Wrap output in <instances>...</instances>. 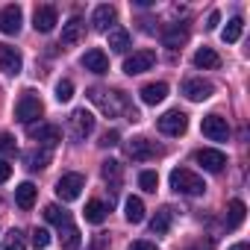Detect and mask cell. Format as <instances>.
<instances>
[{
	"label": "cell",
	"mask_w": 250,
	"mask_h": 250,
	"mask_svg": "<svg viewBox=\"0 0 250 250\" xmlns=\"http://www.w3.org/2000/svg\"><path fill=\"white\" fill-rule=\"evenodd\" d=\"M200 130H203V136L209 142H227L229 139V124L221 115H206L203 124H200Z\"/></svg>",
	"instance_id": "9c48e42d"
},
{
	"label": "cell",
	"mask_w": 250,
	"mask_h": 250,
	"mask_svg": "<svg viewBox=\"0 0 250 250\" xmlns=\"http://www.w3.org/2000/svg\"><path fill=\"white\" fill-rule=\"evenodd\" d=\"M30 241H33V247H36V250H44V247L50 244V232H47L44 227H36V229H33V238H30Z\"/></svg>",
	"instance_id": "d590c367"
},
{
	"label": "cell",
	"mask_w": 250,
	"mask_h": 250,
	"mask_svg": "<svg viewBox=\"0 0 250 250\" xmlns=\"http://www.w3.org/2000/svg\"><path fill=\"white\" fill-rule=\"evenodd\" d=\"M244 212H247V206L241 200H229V206H227V229L241 227L244 224Z\"/></svg>",
	"instance_id": "484cf974"
},
{
	"label": "cell",
	"mask_w": 250,
	"mask_h": 250,
	"mask_svg": "<svg viewBox=\"0 0 250 250\" xmlns=\"http://www.w3.org/2000/svg\"><path fill=\"white\" fill-rule=\"evenodd\" d=\"M194 65L203 68V71H215V68H221V56H218L212 47H200V50L194 53Z\"/></svg>",
	"instance_id": "603a6c76"
},
{
	"label": "cell",
	"mask_w": 250,
	"mask_h": 250,
	"mask_svg": "<svg viewBox=\"0 0 250 250\" xmlns=\"http://www.w3.org/2000/svg\"><path fill=\"white\" fill-rule=\"evenodd\" d=\"M115 6H109V3H103V6H97L94 9V15H91V24H94V30H100V33H109L112 30V24H115Z\"/></svg>",
	"instance_id": "d6986e66"
},
{
	"label": "cell",
	"mask_w": 250,
	"mask_h": 250,
	"mask_svg": "<svg viewBox=\"0 0 250 250\" xmlns=\"http://www.w3.org/2000/svg\"><path fill=\"white\" fill-rule=\"evenodd\" d=\"M218 21H221V15H218V12H212V15H209V24H206V27H209V30H215V27H218Z\"/></svg>",
	"instance_id": "b9f144b4"
},
{
	"label": "cell",
	"mask_w": 250,
	"mask_h": 250,
	"mask_svg": "<svg viewBox=\"0 0 250 250\" xmlns=\"http://www.w3.org/2000/svg\"><path fill=\"white\" fill-rule=\"evenodd\" d=\"M127 153H130L133 159L145 162V159H156V156H162V147H156V145H153L150 139L139 136V139H133V142L127 145Z\"/></svg>",
	"instance_id": "5bb4252c"
},
{
	"label": "cell",
	"mask_w": 250,
	"mask_h": 250,
	"mask_svg": "<svg viewBox=\"0 0 250 250\" xmlns=\"http://www.w3.org/2000/svg\"><path fill=\"white\" fill-rule=\"evenodd\" d=\"M91 130H94V115H91V112L77 109V112L68 118V133H71V139H74V142L88 139V136H91Z\"/></svg>",
	"instance_id": "8992f818"
},
{
	"label": "cell",
	"mask_w": 250,
	"mask_h": 250,
	"mask_svg": "<svg viewBox=\"0 0 250 250\" xmlns=\"http://www.w3.org/2000/svg\"><path fill=\"white\" fill-rule=\"evenodd\" d=\"M100 174H103V180H106V183L112 180V183L118 186L124 171H121V162H115V159H106V162H103V168H100Z\"/></svg>",
	"instance_id": "4dcf8cb0"
},
{
	"label": "cell",
	"mask_w": 250,
	"mask_h": 250,
	"mask_svg": "<svg viewBox=\"0 0 250 250\" xmlns=\"http://www.w3.org/2000/svg\"><path fill=\"white\" fill-rule=\"evenodd\" d=\"M130 33L127 30H124V27H112L109 30V47L115 50V53H127L130 50Z\"/></svg>",
	"instance_id": "7402d4cb"
},
{
	"label": "cell",
	"mask_w": 250,
	"mask_h": 250,
	"mask_svg": "<svg viewBox=\"0 0 250 250\" xmlns=\"http://www.w3.org/2000/svg\"><path fill=\"white\" fill-rule=\"evenodd\" d=\"M162 42H165V47L177 50L180 44L188 42V27H186V24H168V27L162 30Z\"/></svg>",
	"instance_id": "ac0fdd59"
},
{
	"label": "cell",
	"mask_w": 250,
	"mask_h": 250,
	"mask_svg": "<svg viewBox=\"0 0 250 250\" xmlns=\"http://www.w3.org/2000/svg\"><path fill=\"white\" fill-rule=\"evenodd\" d=\"M44 218H47L50 224H56V227H62V224H68V221H71V218H68V212H65V209H59L56 203L44 206Z\"/></svg>",
	"instance_id": "1f68e13d"
},
{
	"label": "cell",
	"mask_w": 250,
	"mask_h": 250,
	"mask_svg": "<svg viewBox=\"0 0 250 250\" xmlns=\"http://www.w3.org/2000/svg\"><path fill=\"white\" fill-rule=\"evenodd\" d=\"M24 159H27V168H30V171H39V168H47V162H50V150H30Z\"/></svg>",
	"instance_id": "f546056e"
},
{
	"label": "cell",
	"mask_w": 250,
	"mask_h": 250,
	"mask_svg": "<svg viewBox=\"0 0 250 250\" xmlns=\"http://www.w3.org/2000/svg\"><path fill=\"white\" fill-rule=\"evenodd\" d=\"M0 153H15V139L9 133H0Z\"/></svg>",
	"instance_id": "8d00e7d4"
},
{
	"label": "cell",
	"mask_w": 250,
	"mask_h": 250,
	"mask_svg": "<svg viewBox=\"0 0 250 250\" xmlns=\"http://www.w3.org/2000/svg\"><path fill=\"white\" fill-rule=\"evenodd\" d=\"M171 221H174L171 209H159V212L150 218V232H156V235H165V232L171 229Z\"/></svg>",
	"instance_id": "83f0119b"
},
{
	"label": "cell",
	"mask_w": 250,
	"mask_h": 250,
	"mask_svg": "<svg viewBox=\"0 0 250 250\" xmlns=\"http://www.w3.org/2000/svg\"><path fill=\"white\" fill-rule=\"evenodd\" d=\"M106 212H109V206H106L103 200H88L83 215H85L88 224H103V221H106Z\"/></svg>",
	"instance_id": "d4e9b609"
},
{
	"label": "cell",
	"mask_w": 250,
	"mask_h": 250,
	"mask_svg": "<svg viewBox=\"0 0 250 250\" xmlns=\"http://www.w3.org/2000/svg\"><path fill=\"white\" fill-rule=\"evenodd\" d=\"M194 162H197V165H203L209 174H218V171H224V165H227V156H224L221 150L203 147V150H197V153H194Z\"/></svg>",
	"instance_id": "9a60e30c"
},
{
	"label": "cell",
	"mask_w": 250,
	"mask_h": 250,
	"mask_svg": "<svg viewBox=\"0 0 250 250\" xmlns=\"http://www.w3.org/2000/svg\"><path fill=\"white\" fill-rule=\"evenodd\" d=\"M171 188H174L177 194L197 197V194L206 191V183H203V177H197V174L188 171V168H174V171H171Z\"/></svg>",
	"instance_id": "7a4b0ae2"
},
{
	"label": "cell",
	"mask_w": 250,
	"mask_h": 250,
	"mask_svg": "<svg viewBox=\"0 0 250 250\" xmlns=\"http://www.w3.org/2000/svg\"><path fill=\"white\" fill-rule=\"evenodd\" d=\"M127 250H159V247H156L153 241H133Z\"/></svg>",
	"instance_id": "60d3db41"
},
{
	"label": "cell",
	"mask_w": 250,
	"mask_h": 250,
	"mask_svg": "<svg viewBox=\"0 0 250 250\" xmlns=\"http://www.w3.org/2000/svg\"><path fill=\"white\" fill-rule=\"evenodd\" d=\"M42 115H44V103H42L33 91H24V94H21V100L15 103V118L30 127V124H33L36 118H42Z\"/></svg>",
	"instance_id": "3957f363"
},
{
	"label": "cell",
	"mask_w": 250,
	"mask_h": 250,
	"mask_svg": "<svg viewBox=\"0 0 250 250\" xmlns=\"http://www.w3.org/2000/svg\"><path fill=\"white\" fill-rule=\"evenodd\" d=\"M9 177H12V165L6 159H0V183H6Z\"/></svg>",
	"instance_id": "ab89813d"
},
{
	"label": "cell",
	"mask_w": 250,
	"mask_h": 250,
	"mask_svg": "<svg viewBox=\"0 0 250 250\" xmlns=\"http://www.w3.org/2000/svg\"><path fill=\"white\" fill-rule=\"evenodd\" d=\"M59 241H62L65 250H77V247H80V229H77L71 221L62 224V227H59Z\"/></svg>",
	"instance_id": "4316f807"
},
{
	"label": "cell",
	"mask_w": 250,
	"mask_h": 250,
	"mask_svg": "<svg viewBox=\"0 0 250 250\" xmlns=\"http://www.w3.org/2000/svg\"><path fill=\"white\" fill-rule=\"evenodd\" d=\"M83 188H85V177L83 174H62L59 183H56V197L62 203H71V200H77L83 194Z\"/></svg>",
	"instance_id": "277c9868"
},
{
	"label": "cell",
	"mask_w": 250,
	"mask_h": 250,
	"mask_svg": "<svg viewBox=\"0 0 250 250\" xmlns=\"http://www.w3.org/2000/svg\"><path fill=\"white\" fill-rule=\"evenodd\" d=\"M191 250H194V247H191Z\"/></svg>",
	"instance_id": "ee69618b"
},
{
	"label": "cell",
	"mask_w": 250,
	"mask_h": 250,
	"mask_svg": "<svg viewBox=\"0 0 250 250\" xmlns=\"http://www.w3.org/2000/svg\"><path fill=\"white\" fill-rule=\"evenodd\" d=\"M106 247H109V235H106V232H97L88 250H106Z\"/></svg>",
	"instance_id": "f35d334b"
},
{
	"label": "cell",
	"mask_w": 250,
	"mask_h": 250,
	"mask_svg": "<svg viewBox=\"0 0 250 250\" xmlns=\"http://www.w3.org/2000/svg\"><path fill=\"white\" fill-rule=\"evenodd\" d=\"M27 133H30V139H36L44 147H56L62 142V130L56 127V124H30Z\"/></svg>",
	"instance_id": "ba28073f"
},
{
	"label": "cell",
	"mask_w": 250,
	"mask_h": 250,
	"mask_svg": "<svg viewBox=\"0 0 250 250\" xmlns=\"http://www.w3.org/2000/svg\"><path fill=\"white\" fill-rule=\"evenodd\" d=\"M85 94H88V100H91V103H94L106 118L127 115V121H139V112L130 106V100H127V94H124V91H109V88L94 85V88H88Z\"/></svg>",
	"instance_id": "6da1fadb"
},
{
	"label": "cell",
	"mask_w": 250,
	"mask_h": 250,
	"mask_svg": "<svg viewBox=\"0 0 250 250\" xmlns=\"http://www.w3.org/2000/svg\"><path fill=\"white\" fill-rule=\"evenodd\" d=\"M212 91H215V85L206 83V80H200V77H188V80L183 83V94H186L191 103H203V100H209Z\"/></svg>",
	"instance_id": "8fae6325"
},
{
	"label": "cell",
	"mask_w": 250,
	"mask_h": 250,
	"mask_svg": "<svg viewBox=\"0 0 250 250\" xmlns=\"http://www.w3.org/2000/svg\"><path fill=\"white\" fill-rule=\"evenodd\" d=\"M124 218H127L130 224H142L145 221V203H142V197H127V203H124Z\"/></svg>",
	"instance_id": "cb8c5ba5"
},
{
	"label": "cell",
	"mask_w": 250,
	"mask_h": 250,
	"mask_svg": "<svg viewBox=\"0 0 250 250\" xmlns=\"http://www.w3.org/2000/svg\"><path fill=\"white\" fill-rule=\"evenodd\" d=\"M139 186H142L145 191H156V188H159V174H156V171H142V174H139Z\"/></svg>",
	"instance_id": "d6a6232c"
},
{
	"label": "cell",
	"mask_w": 250,
	"mask_h": 250,
	"mask_svg": "<svg viewBox=\"0 0 250 250\" xmlns=\"http://www.w3.org/2000/svg\"><path fill=\"white\" fill-rule=\"evenodd\" d=\"M83 68L91 71V74H106V71H109V56H106L100 47H91V50H85V56H83Z\"/></svg>",
	"instance_id": "e0dca14e"
},
{
	"label": "cell",
	"mask_w": 250,
	"mask_h": 250,
	"mask_svg": "<svg viewBox=\"0 0 250 250\" xmlns=\"http://www.w3.org/2000/svg\"><path fill=\"white\" fill-rule=\"evenodd\" d=\"M156 127H159V133H165V136H183V133L188 130V115L180 112V109H168V112L156 121Z\"/></svg>",
	"instance_id": "5b68a950"
},
{
	"label": "cell",
	"mask_w": 250,
	"mask_h": 250,
	"mask_svg": "<svg viewBox=\"0 0 250 250\" xmlns=\"http://www.w3.org/2000/svg\"><path fill=\"white\" fill-rule=\"evenodd\" d=\"M139 94H142V100H145L147 106H156V103H162V100L168 97V85H165V83H147Z\"/></svg>",
	"instance_id": "ffe728a7"
},
{
	"label": "cell",
	"mask_w": 250,
	"mask_h": 250,
	"mask_svg": "<svg viewBox=\"0 0 250 250\" xmlns=\"http://www.w3.org/2000/svg\"><path fill=\"white\" fill-rule=\"evenodd\" d=\"M21 24H24L21 6L9 3V6L0 9V33H3V36H18V33H21Z\"/></svg>",
	"instance_id": "30bf717a"
},
{
	"label": "cell",
	"mask_w": 250,
	"mask_h": 250,
	"mask_svg": "<svg viewBox=\"0 0 250 250\" xmlns=\"http://www.w3.org/2000/svg\"><path fill=\"white\" fill-rule=\"evenodd\" d=\"M71 97H74V83L71 80H59L56 83V100L59 103H68Z\"/></svg>",
	"instance_id": "e575fe53"
},
{
	"label": "cell",
	"mask_w": 250,
	"mask_h": 250,
	"mask_svg": "<svg viewBox=\"0 0 250 250\" xmlns=\"http://www.w3.org/2000/svg\"><path fill=\"white\" fill-rule=\"evenodd\" d=\"M229 250H250V244H247V241H238V244H232Z\"/></svg>",
	"instance_id": "7bdbcfd3"
},
{
	"label": "cell",
	"mask_w": 250,
	"mask_h": 250,
	"mask_svg": "<svg viewBox=\"0 0 250 250\" xmlns=\"http://www.w3.org/2000/svg\"><path fill=\"white\" fill-rule=\"evenodd\" d=\"M153 65H156V53L153 50H136V53H130L127 59H124V74L136 77V74L150 71Z\"/></svg>",
	"instance_id": "52a82bcc"
},
{
	"label": "cell",
	"mask_w": 250,
	"mask_h": 250,
	"mask_svg": "<svg viewBox=\"0 0 250 250\" xmlns=\"http://www.w3.org/2000/svg\"><path fill=\"white\" fill-rule=\"evenodd\" d=\"M85 36V21L80 18V15H71L68 18V24H62V44H77L80 39Z\"/></svg>",
	"instance_id": "2e32d148"
},
{
	"label": "cell",
	"mask_w": 250,
	"mask_h": 250,
	"mask_svg": "<svg viewBox=\"0 0 250 250\" xmlns=\"http://www.w3.org/2000/svg\"><path fill=\"white\" fill-rule=\"evenodd\" d=\"M36 194H39V188L33 186V183H21L18 188H15V203H18V209H33V203H36Z\"/></svg>",
	"instance_id": "44dd1931"
},
{
	"label": "cell",
	"mask_w": 250,
	"mask_h": 250,
	"mask_svg": "<svg viewBox=\"0 0 250 250\" xmlns=\"http://www.w3.org/2000/svg\"><path fill=\"white\" fill-rule=\"evenodd\" d=\"M21 68H24L21 53H18L15 47H9V44L0 42V71H3L6 77H18V74H21Z\"/></svg>",
	"instance_id": "7c38bea8"
},
{
	"label": "cell",
	"mask_w": 250,
	"mask_h": 250,
	"mask_svg": "<svg viewBox=\"0 0 250 250\" xmlns=\"http://www.w3.org/2000/svg\"><path fill=\"white\" fill-rule=\"evenodd\" d=\"M59 24V12H56V6H36V12H33V27H36V33H53V27Z\"/></svg>",
	"instance_id": "4fadbf2b"
},
{
	"label": "cell",
	"mask_w": 250,
	"mask_h": 250,
	"mask_svg": "<svg viewBox=\"0 0 250 250\" xmlns=\"http://www.w3.org/2000/svg\"><path fill=\"white\" fill-rule=\"evenodd\" d=\"M241 30H244V21H241V18H232V21H227V27H224V33H221V39H224L227 44H232V42H238V39H241Z\"/></svg>",
	"instance_id": "f1b7e54d"
},
{
	"label": "cell",
	"mask_w": 250,
	"mask_h": 250,
	"mask_svg": "<svg viewBox=\"0 0 250 250\" xmlns=\"http://www.w3.org/2000/svg\"><path fill=\"white\" fill-rule=\"evenodd\" d=\"M118 139H121V136H118L115 130H109V133H103V136H100V147H115V145H118Z\"/></svg>",
	"instance_id": "74e56055"
},
{
	"label": "cell",
	"mask_w": 250,
	"mask_h": 250,
	"mask_svg": "<svg viewBox=\"0 0 250 250\" xmlns=\"http://www.w3.org/2000/svg\"><path fill=\"white\" fill-rule=\"evenodd\" d=\"M0 250H27V244H24V235L18 232V229H12L9 235H6V241H3V247Z\"/></svg>",
	"instance_id": "836d02e7"
}]
</instances>
